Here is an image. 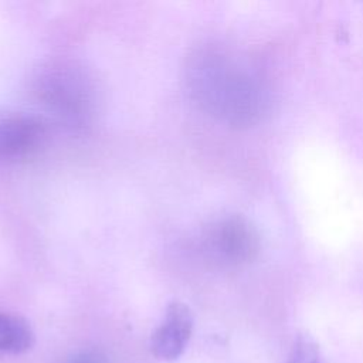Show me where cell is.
Instances as JSON below:
<instances>
[{
  "label": "cell",
  "instance_id": "6",
  "mask_svg": "<svg viewBox=\"0 0 363 363\" xmlns=\"http://www.w3.org/2000/svg\"><path fill=\"white\" fill-rule=\"evenodd\" d=\"M34 343L30 323L17 315L0 312V354H18L28 350Z\"/></svg>",
  "mask_w": 363,
  "mask_h": 363
},
{
  "label": "cell",
  "instance_id": "5",
  "mask_svg": "<svg viewBox=\"0 0 363 363\" xmlns=\"http://www.w3.org/2000/svg\"><path fill=\"white\" fill-rule=\"evenodd\" d=\"M45 133L41 119L24 113L0 115V162L33 150Z\"/></svg>",
  "mask_w": 363,
  "mask_h": 363
},
{
  "label": "cell",
  "instance_id": "1",
  "mask_svg": "<svg viewBox=\"0 0 363 363\" xmlns=\"http://www.w3.org/2000/svg\"><path fill=\"white\" fill-rule=\"evenodd\" d=\"M186 84L203 111L231 126L255 123L267 108L265 85L254 67L218 45H203L189 55Z\"/></svg>",
  "mask_w": 363,
  "mask_h": 363
},
{
  "label": "cell",
  "instance_id": "4",
  "mask_svg": "<svg viewBox=\"0 0 363 363\" xmlns=\"http://www.w3.org/2000/svg\"><path fill=\"white\" fill-rule=\"evenodd\" d=\"M193 323L190 308L179 301L172 302L166 309L163 322L152 335V353L160 360L177 359L190 340Z\"/></svg>",
  "mask_w": 363,
  "mask_h": 363
},
{
  "label": "cell",
  "instance_id": "3",
  "mask_svg": "<svg viewBox=\"0 0 363 363\" xmlns=\"http://www.w3.org/2000/svg\"><path fill=\"white\" fill-rule=\"evenodd\" d=\"M207 258L224 267H240L259 252L257 228L242 216H225L210 223L200 240Z\"/></svg>",
  "mask_w": 363,
  "mask_h": 363
},
{
  "label": "cell",
  "instance_id": "7",
  "mask_svg": "<svg viewBox=\"0 0 363 363\" xmlns=\"http://www.w3.org/2000/svg\"><path fill=\"white\" fill-rule=\"evenodd\" d=\"M286 363H326L316 343L308 337H299Z\"/></svg>",
  "mask_w": 363,
  "mask_h": 363
},
{
  "label": "cell",
  "instance_id": "2",
  "mask_svg": "<svg viewBox=\"0 0 363 363\" xmlns=\"http://www.w3.org/2000/svg\"><path fill=\"white\" fill-rule=\"evenodd\" d=\"M30 88L40 105L74 128L88 126L96 113L98 91L91 72L69 58H48L34 68Z\"/></svg>",
  "mask_w": 363,
  "mask_h": 363
},
{
  "label": "cell",
  "instance_id": "8",
  "mask_svg": "<svg viewBox=\"0 0 363 363\" xmlns=\"http://www.w3.org/2000/svg\"><path fill=\"white\" fill-rule=\"evenodd\" d=\"M64 363H106V360L105 356L98 350H84L71 356Z\"/></svg>",
  "mask_w": 363,
  "mask_h": 363
}]
</instances>
